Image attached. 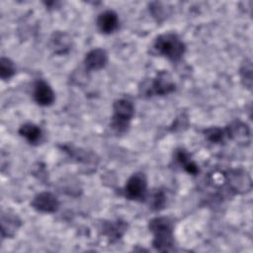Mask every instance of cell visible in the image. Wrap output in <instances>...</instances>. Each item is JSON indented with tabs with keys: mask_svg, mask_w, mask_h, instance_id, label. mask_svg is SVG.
Masks as SVG:
<instances>
[{
	"mask_svg": "<svg viewBox=\"0 0 253 253\" xmlns=\"http://www.w3.org/2000/svg\"><path fill=\"white\" fill-rule=\"evenodd\" d=\"M148 228L153 234L152 245L160 251H171L174 245L173 222L167 216H156L149 220Z\"/></svg>",
	"mask_w": 253,
	"mask_h": 253,
	"instance_id": "obj_1",
	"label": "cell"
},
{
	"mask_svg": "<svg viewBox=\"0 0 253 253\" xmlns=\"http://www.w3.org/2000/svg\"><path fill=\"white\" fill-rule=\"evenodd\" d=\"M153 48L158 54L173 62L179 61L186 51L185 43L174 33H165L157 36L153 42Z\"/></svg>",
	"mask_w": 253,
	"mask_h": 253,
	"instance_id": "obj_2",
	"label": "cell"
},
{
	"mask_svg": "<svg viewBox=\"0 0 253 253\" xmlns=\"http://www.w3.org/2000/svg\"><path fill=\"white\" fill-rule=\"evenodd\" d=\"M134 116V106L126 98H121L115 101L113 105V117L111 126L117 133H124Z\"/></svg>",
	"mask_w": 253,
	"mask_h": 253,
	"instance_id": "obj_3",
	"label": "cell"
},
{
	"mask_svg": "<svg viewBox=\"0 0 253 253\" xmlns=\"http://www.w3.org/2000/svg\"><path fill=\"white\" fill-rule=\"evenodd\" d=\"M125 195L127 199L132 201L144 200L147 192V180L143 173H133L125 185Z\"/></svg>",
	"mask_w": 253,
	"mask_h": 253,
	"instance_id": "obj_4",
	"label": "cell"
},
{
	"mask_svg": "<svg viewBox=\"0 0 253 253\" xmlns=\"http://www.w3.org/2000/svg\"><path fill=\"white\" fill-rule=\"evenodd\" d=\"M175 90V83L172 81L171 76L166 71H160L151 80L145 90V95L151 96H163L167 95Z\"/></svg>",
	"mask_w": 253,
	"mask_h": 253,
	"instance_id": "obj_5",
	"label": "cell"
},
{
	"mask_svg": "<svg viewBox=\"0 0 253 253\" xmlns=\"http://www.w3.org/2000/svg\"><path fill=\"white\" fill-rule=\"evenodd\" d=\"M31 207L37 211L52 213L59 208V202L57 198L50 192H42L37 194L31 202Z\"/></svg>",
	"mask_w": 253,
	"mask_h": 253,
	"instance_id": "obj_6",
	"label": "cell"
},
{
	"mask_svg": "<svg viewBox=\"0 0 253 253\" xmlns=\"http://www.w3.org/2000/svg\"><path fill=\"white\" fill-rule=\"evenodd\" d=\"M34 99L36 103L42 107H48L54 103L55 94L48 83L38 80L34 85Z\"/></svg>",
	"mask_w": 253,
	"mask_h": 253,
	"instance_id": "obj_7",
	"label": "cell"
},
{
	"mask_svg": "<svg viewBox=\"0 0 253 253\" xmlns=\"http://www.w3.org/2000/svg\"><path fill=\"white\" fill-rule=\"evenodd\" d=\"M108 62V53L103 48H94L86 53L84 65L88 71H97L106 66Z\"/></svg>",
	"mask_w": 253,
	"mask_h": 253,
	"instance_id": "obj_8",
	"label": "cell"
},
{
	"mask_svg": "<svg viewBox=\"0 0 253 253\" xmlns=\"http://www.w3.org/2000/svg\"><path fill=\"white\" fill-rule=\"evenodd\" d=\"M120 20L118 14L113 10L102 12L97 18V27L102 34L110 35L116 32L119 28Z\"/></svg>",
	"mask_w": 253,
	"mask_h": 253,
	"instance_id": "obj_9",
	"label": "cell"
},
{
	"mask_svg": "<svg viewBox=\"0 0 253 253\" xmlns=\"http://www.w3.org/2000/svg\"><path fill=\"white\" fill-rule=\"evenodd\" d=\"M228 181L230 188L238 193H246L251 189V178L246 171L236 169L228 174Z\"/></svg>",
	"mask_w": 253,
	"mask_h": 253,
	"instance_id": "obj_10",
	"label": "cell"
},
{
	"mask_svg": "<svg viewBox=\"0 0 253 253\" xmlns=\"http://www.w3.org/2000/svg\"><path fill=\"white\" fill-rule=\"evenodd\" d=\"M72 39L64 32H54L49 41V46L56 54H65L71 49Z\"/></svg>",
	"mask_w": 253,
	"mask_h": 253,
	"instance_id": "obj_11",
	"label": "cell"
},
{
	"mask_svg": "<svg viewBox=\"0 0 253 253\" xmlns=\"http://www.w3.org/2000/svg\"><path fill=\"white\" fill-rule=\"evenodd\" d=\"M18 132L31 144H38L42 137V131L41 127L33 123H26L22 125Z\"/></svg>",
	"mask_w": 253,
	"mask_h": 253,
	"instance_id": "obj_12",
	"label": "cell"
},
{
	"mask_svg": "<svg viewBox=\"0 0 253 253\" xmlns=\"http://www.w3.org/2000/svg\"><path fill=\"white\" fill-rule=\"evenodd\" d=\"M226 134L228 135V137H231L232 139L249 142L250 129L246 124L240 121H235L227 127Z\"/></svg>",
	"mask_w": 253,
	"mask_h": 253,
	"instance_id": "obj_13",
	"label": "cell"
},
{
	"mask_svg": "<svg viewBox=\"0 0 253 253\" xmlns=\"http://www.w3.org/2000/svg\"><path fill=\"white\" fill-rule=\"evenodd\" d=\"M1 224H2V237H12L19 226L21 225V220L17 215H13L10 213H2L1 216Z\"/></svg>",
	"mask_w": 253,
	"mask_h": 253,
	"instance_id": "obj_14",
	"label": "cell"
},
{
	"mask_svg": "<svg viewBox=\"0 0 253 253\" xmlns=\"http://www.w3.org/2000/svg\"><path fill=\"white\" fill-rule=\"evenodd\" d=\"M127 224L124 220L106 222L104 225V233L111 240H118L126 230Z\"/></svg>",
	"mask_w": 253,
	"mask_h": 253,
	"instance_id": "obj_15",
	"label": "cell"
},
{
	"mask_svg": "<svg viewBox=\"0 0 253 253\" xmlns=\"http://www.w3.org/2000/svg\"><path fill=\"white\" fill-rule=\"evenodd\" d=\"M176 159L183 166L184 170L189 174L196 175L199 172V168L197 164L191 159L189 153L185 149H178L176 152Z\"/></svg>",
	"mask_w": 253,
	"mask_h": 253,
	"instance_id": "obj_16",
	"label": "cell"
},
{
	"mask_svg": "<svg viewBox=\"0 0 253 253\" xmlns=\"http://www.w3.org/2000/svg\"><path fill=\"white\" fill-rule=\"evenodd\" d=\"M16 73V67L14 62L7 57H1L0 59V77L2 80L10 79Z\"/></svg>",
	"mask_w": 253,
	"mask_h": 253,
	"instance_id": "obj_17",
	"label": "cell"
},
{
	"mask_svg": "<svg viewBox=\"0 0 253 253\" xmlns=\"http://www.w3.org/2000/svg\"><path fill=\"white\" fill-rule=\"evenodd\" d=\"M240 74L241 78L245 84V86L248 89H251L252 86V64L250 60H246L245 63H243L242 67L240 68Z\"/></svg>",
	"mask_w": 253,
	"mask_h": 253,
	"instance_id": "obj_18",
	"label": "cell"
},
{
	"mask_svg": "<svg viewBox=\"0 0 253 253\" xmlns=\"http://www.w3.org/2000/svg\"><path fill=\"white\" fill-rule=\"evenodd\" d=\"M205 134L211 142H214V143L222 141L224 137V131L218 127L208 128L205 130Z\"/></svg>",
	"mask_w": 253,
	"mask_h": 253,
	"instance_id": "obj_19",
	"label": "cell"
},
{
	"mask_svg": "<svg viewBox=\"0 0 253 253\" xmlns=\"http://www.w3.org/2000/svg\"><path fill=\"white\" fill-rule=\"evenodd\" d=\"M151 201H152V208L154 210H160L164 203H165V195L162 191H156L153 195H152V198H151Z\"/></svg>",
	"mask_w": 253,
	"mask_h": 253,
	"instance_id": "obj_20",
	"label": "cell"
}]
</instances>
